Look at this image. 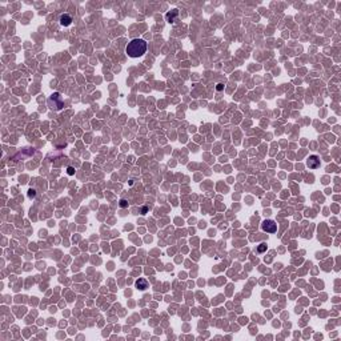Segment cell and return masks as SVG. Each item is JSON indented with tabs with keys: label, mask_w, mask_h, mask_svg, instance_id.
Here are the masks:
<instances>
[{
	"label": "cell",
	"mask_w": 341,
	"mask_h": 341,
	"mask_svg": "<svg viewBox=\"0 0 341 341\" xmlns=\"http://www.w3.org/2000/svg\"><path fill=\"white\" fill-rule=\"evenodd\" d=\"M71 23H72V17L69 15L64 13V15L60 16V24L63 27H68V25H71Z\"/></svg>",
	"instance_id": "obj_4"
},
{
	"label": "cell",
	"mask_w": 341,
	"mask_h": 341,
	"mask_svg": "<svg viewBox=\"0 0 341 341\" xmlns=\"http://www.w3.org/2000/svg\"><path fill=\"white\" fill-rule=\"evenodd\" d=\"M308 167L312 168V169H316V168L320 167V159L317 156H310L309 160H308Z\"/></svg>",
	"instance_id": "obj_3"
},
{
	"label": "cell",
	"mask_w": 341,
	"mask_h": 341,
	"mask_svg": "<svg viewBox=\"0 0 341 341\" xmlns=\"http://www.w3.org/2000/svg\"><path fill=\"white\" fill-rule=\"evenodd\" d=\"M174 16H177V9H173L172 11V13H167V20L169 21V23H173V17Z\"/></svg>",
	"instance_id": "obj_6"
},
{
	"label": "cell",
	"mask_w": 341,
	"mask_h": 341,
	"mask_svg": "<svg viewBox=\"0 0 341 341\" xmlns=\"http://www.w3.org/2000/svg\"><path fill=\"white\" fill-rule=\"evenodd\" d=\"M28 196H29L31 198H32V197H35V190L31 189V190H29V193H28Z\"/></svg>",
	"instance_id": "obj_8"
},
{
	"label": "cell",
	"mask_w": 341,
	"mask_h": 341,
	"mask_svg": "<svg viewBox=\"0 0 341 341\" xmlns=\"http://www.w3.org/2000/svg\"><path fill=\"white\" fill-rule=\"evenodd\" d=\"M266 249V244H260V246H258V252H264V250Z\"/></svg>",
	"instance_id": "obj_7"
},
{
	"label": "cell",
	"mask_w": 341,
	"mask_h": 341,
	"mask_svg": "<svg viewBox=\"0 0 341 341\" xmlns=\"http://www.w3.org/2000/svg\"><path fill=\"white\" fill-rule=\"evenodd\" d=\"M147 51V43L143 39H133L127 44L125 47V53L129 57H140Z\"/></svg>",
	"instance_id": "obj_1"
},
{
	"label": "cell",
	"mask_w": 341,
	"mask_h": 341,
	"mask_svg": "<svg viewBox=\"0 0 341 341\" xmlns=\"http://www.w3.org/2000/svg\"><path fill=\"white\" fill-rule=\"evenodd\" d=\"M68 173H69V174H73V168H72V167L68 168Z\"/></svg>",
	"instance_id": "obj_10"
},
{
	"label": "cell",
	"mask_w": 341,
	"mask_h": 341,
	"mask_svg": "<svg viewBox=\"0 0 341 341\" xmlns=\"http://www.w3.org/2000/svg\"><path fill=\"white\" fill-rule=\"evenodd\" d=\"M136 286H137L140 290L147 289V288H148V281L145 280V278H139V280L136 281Z\"/></svg>",
	"instance_id": "obj_5"
},
{
	"label": "cell",
	"mask_w": 341,
	"mask_h": 341,
	"mask_svg": "<svg viewBox=\"0 0 341 341\" xmlns=\"http://www.w3.org/2000/svg\"><path fill=\"white\" fill-rule=\"evenodd\" d=\"M261 228H262V230H265L268 233H274L276 229H277V224H276L273 220H265V221H262Z\"/></svg>",
	"instance_id": "obj_2"
},
{
	"label": "cell",
	"mask_w": 341,
	"mask_h": 341,
	"mask_svg": "<svg viewBox=\"0 0 341 341\" xmlns=\"http://www.w3.org/2000/svg\"><path fill=\"white\" fill-rule=\"evenodd\" d=\"M127 205H128V204H127V201H125V200H121V201H120V206H123V208H124V206H127Z\"/></svg>",
	"instance_id": "obj_9"
}]
</instances>
